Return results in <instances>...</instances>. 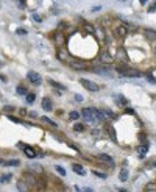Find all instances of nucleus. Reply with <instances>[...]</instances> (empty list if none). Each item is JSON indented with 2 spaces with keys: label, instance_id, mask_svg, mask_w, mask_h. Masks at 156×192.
Listing matches in <instances>:
<instances>
[{
  "label": "nucleus",
  "instance_id": "7",
  "mask_svg": "<svg viewBox=\"0 0 156 192\" xmlns=\"http://www.w3.org/2000/svg\"><path fill=\"white\" fill-rule=\"evenodd\" d=\"M116 56H117L119 61H122V63H128V53H126V50L123 49V47H117Z\"/></svg>",
  "mask_w": 156,
  "mask_h": 192
},
{
  "label": "nucleus",
  "instance_id": "23",
  "mask_svg": "<svg viewBox=\"0 0 156 192\" xmlns=\"http://www.w3.org/2000/svg\"><path fill=\"white\" fill-rule=\"evenodd\" d=\"M147 150H148V145H140V147L138 148V152L140 153V156H145V155H147Z\"/></svg>",
  "mask_w": 156,
  "mask_h": 192
},
{
  "label": "nucleus",
  "instance_id": "12",
  "mask_svg": "<svg viewBox=\"0 0 156 192\" xmlns=\"http://www.w3.org/2000/svg\"><path fill=\"white\" fill-rule=\"evenodd\" d=\"M64 42H66V41H64L63 33H61V31H58L56 35H55V44H56L58 47H63V45H64Z\"/></svg>",
  "mask_w": 156,
  "mask_h": 192
},
{
  "label": "nucleus",
  "instance_id": "2",
  "mask_svg": "<svg viewBox=\"0 0 156 192\" xmlns=\"http://www.w3.org/2000/svg\"><path fill=\"white\" fill-rule=\"evenodd\" d=\"M69 63V66L72 67V69H77V70H86L87 66L86 63H83V61H77V59H69L67 61Z\"/></svg>",
  "mask_w": 156,
  "mask_h": 192
},
{
  "label": "nucleus",
  "instance_id": "25",
  "mask_svg": "<svg viewBox=\"0 0 156 192\" xmlns=\"http://www.w3.org/2000/svg\"><path fill=\"white\" fill-rule=\"evenodd\" d=\"M50 85H52L53 87H58V89H61V91H64V89H66L63 85H59V83H56V81H53V80H50Z\"/></svg>",
  "mask_w": 156,
  "mask_h": 192
},
{
  "label": "nucleus",
  "instance_id": "33",
  "mask_svg": "<svg viewBox=\"0 0 156 192\" xmlns=\"http://www.w3.org/2000/svg\"><path fill=\"white\" fill-rule=\"evenodd\" d=\"M147 78H148V81H150V83H156V80L153 78V75H152V73H148V75H147Z\"/></svg>",
  "mask_w": 156,
  "mask_h": 192
},
{
  "label": "nucleus",
  "instance_id": "32",
  "mask_svg": "<svg viewBox=\"0 0 156 192\" xmlns=\"http://www.w3.org/2000/svg\"><path fill=\"white\" fill-rule=\"evenodd\" d=\"M155 188H156V186H155V184H153V183H148V184H147V186H145V189H147V191H153Z\"/></svg>",
  "mask_w": 156,
  "mask_h": 192
},
{
  "label": "nucleus",
  "instance_id": "8",
  "mask_svg": "<svg viewBox=\"0 0 156 192\" xmlns=\"http://www.w3.org/2000/svg\"><path fill=\"white\" fill-rule=\"evenodd\" d=\"M27 77H28V80L31 81L33 85H41V75H39L38 72H35V70H30Z\"/></svg>",
  "mask_w": 156,
  "mask_h": 192
},
{
  "label": "nucleus",
  "instance_id": "9",
  "mask_svg": "<svg viewBox=\"0 0 156 192\" xmlns=\"http://www.w3.org/2000/svg\"><path fill=\"white\" fill-rule=\"evenodd\" d=\"M56 56H58L61 61H69V59H70V55H69V52H67V49H64V47H59Z\"/></svg>",
  "mask_w": 156,
  "mask_h": 192
},
{
  "label": "nucleus",
  "instance_id": "26",
  "mask_svg": "<svg viewBox=\"0 0 156 192\" xmlns=\"http://www.w3.org/2000/svg\"><path fill=\"white\" fill-rule=\"evenodd\" d=\"M16 92H17L19 95H25V94H27V89H25L24 86H17V89H16Z\"/></svg>",
  "mask_w": 156,
  "mask_h": 192
},
{
  "label": "nucleus",
  "instance_id": "3",
  "mask_svg": "<svg viewBox=\"0 0 156 192\" xmlns=\"http://www.w3.org/2000/svg\"><path fill=\"white\" fill-rule=\"evenodd\" d=\"M98 58H100V61H101V63H103V64H111V63H114V58H112V55H111L109 52H106V50L100 52Z\"/></svg>",
  "mask_w": 156,
  "mask_h": 192
},
{
  "label": "nucleus",
  "instance_id": "35",
  "mask_svg": "<svg viewBox=\"0 0 156 192\" xmlns=\"http://www.w3.org/2000/svg\"><path fill=\"white\" fill-rule=\"evenodd\" d=\"M155 8H156V5H155V3H152V5H150V8H148V13H153V11H155Z\"/></svg>",
  "mask_w": 156,
  "mask_h": 192
},
{
  "label": "nucleus",
  "instance_id": "34",
  "mask_svg": "<svg viewBox=\"0 0 156 192\" xmlns=\"http://www.w3.org/2000/svg\"><path fill=\"white\" fill-rule=\"evenodd\" d=\"M33 17H35V20H36V22H42V17H41L39 14H35Z\"/></svg>",
  "mask_w": 156,
  "mask_h": 192
},
{
  "label": "nucleus",
  "instance_id": "21",
  "mask_svg": "<svg viewBox=\"0 0 156 192\" xmlns=\"http://www.w3.org/2000/svg\"><path fill=\"white\" fill-rule=\"evenodd\" d=\"M120 180L122 181H126L128 180V170L126 169H122L120 170Z\"/></svg>",
  "mask_w": 156,
  "mask_h": 192
},
{
  "label": "nucleus",
  "instance_id": "20",
  "mask_svg": "<svg viewBox=\"0 0 156 192\" xmlns=\"http://www.w3.org/2000/svg\"><path fill=\"white\" fill-rule=\"evenodd\" d=\"M98 158H100L101 161H108V162L111 164V166H114V161H112V158H111V156H108V155H103V153H101Z\"/></svg>",
  "mask_w": 156,
  "mask_h": 192
},
{
  "label": "nucleus",
  "instance_id": "10",
  "mask_svg": "<svg viewBox=\"0 0 156 192\" xmlns=\"http://www.w3.org/2000/svg\"><path fill=\"white\" fill-rule=\"evenodd\" d=\"M24 181H25L27 184L31 183V186H36V184H38L36 176L33 175V173H30V172H25V173H24Z\"/></svg>",
  "mask_w": 156,
  "mask_h": 192
},
{
  "label": "nucleus",
  "instance_id": "28",
  "mask_svg": "<svg viewBox=\"0 0 156 192\" xmlns=\"http://www.w3.org/2000/svg\"><path fill=\"white\" fill-rule=\"evenodd\" d=\"M11 180V175H2L0 176V183H8Z\"/></svg>",
  "mask_w": 156,
  "mask_h": 192
},
{
  "label": "nucleus",
  "instance_id": "15",
  "mask_svg": "<svg viewBox=\"0 0 156 192\" xmlns=\"http://www.w3.org/2000/svg\"><path fill=\"white\" fill-rule=\"evenodd\" d=\"M16 186H17V189H19V191H22V192H27V191L30 189V186H28V184H27L24 180L17 181V184H16Z\"/></svg>",
  "mask_w": 156,
  "mask_h": 192
},
{
  "label": "nucleus",
  "instance_id": "36",
  "mask_svg": "<svg viewBox=\"0 0 156 192\" xmlns=\"http://www.w3.org/2000/svg\"><path fill=\"white\" fill-rule=\"evenodd\" d=\"M125 113H126V114H134V111H133L131 108H126V109H125Z\"/></svg>",
  "mask_w": 156,
  "mask_h": 192
},
{
  "label": "nucleus",
  "instance_id": "14",
  "mask_svg": "<svg viewBox=\"0 0 156 192\" xmlns=\"http://www.w3.org/2000/svg\"><path fill=\"white\" fill-rule=\"evenodd\" d=\"M24 153L28 156V158H36L38 155L35 153V148H31V147H27V145H24Z\"/></svg>",
  "mask_w": 156,
  "mask_h": 192
},
{
  "label": "nucleus",
  "instance_id": "24",
  "mask_svg": "<svg viewBox=\"0 0 156 192\" xmlns=\"http://www.w3.org/2000/svg\"><path fill=\"white\" fill-rule=\"evenodd\" d=\"M84 128H86V127L83 125V123H75V127H73V130H75V131H78V133H80V131H84Z\"/></svg>",
  "mask_w": 156,
  "mask_h": 192
},
{
  "label": "nucleus",
  "instance_id": "1",
  "mask_svg": "<svg viewBox=\"0 0 156 192\" xmlns=\"http://www.w3.org/2000/svg\"><path fill=\"white\" fill-rule=\"evenodd\" d=\"M116 70H117V73L123 75V77H140L142 75V72H139L138 69H134L131 66H125V64L116 66Z\"/></svg>",
  "mask_w": 156,
  "mask_h": 192
},
{
  "label": "nucleus",
  "instance_id": "16",
  "mask_svg": "<svg viewBox=\"0 0 156 192\" xmlns=\"http://www.w3.org/2000/svg\"><path fill=\"white\" fill-rule=\"evenodd\" d=\"M42 108L45 109V111H52V102H50V99H44L42 100Z\"/></svg>",
  "mask_w": 156,
  "mask_h": 192
},
{
  "label": "nucleus",
  "instance_id": "29",
  "mask_svg": "<svg viewBox=\"0 0 156 192\" xmlns=\"http://www.w3.org/2000/svg\"><path fill=\"white\" fill-rule=\"evenodd\" d=\"M69 117H70L72 120H77V119L80 117V113H77V111H72V113L69 114Z\"/></svg>",
  "mask_w": 156,
  "mask_h": 192
},
{
  "label": "nucleus",
  "instance_id": "18",
  "mask_svg": "<svg viewBox=\"0 0 156 192\" xmlns=\"http://www.w3.org/2000/svg\"><path fill=\"white\" fill-rule=\"evenodd\" d=\"M73 172L78 175H84V169L80 166V164H73Z\"/></svg>",
  "mask_w": 156,
  "mask_h": 192
},
{
  "label": "nucleus",
  "instance_id": "31",
  "mask_svg": "<svg viewBox=\"0 0 156 192\" xmlns=\"http://www.w3.org/2000/svg\"><path fill=\"white\" fill-rule=\"evenodd\" d=\"M44 119V122H47L49 125H52V127H56V122H53V120H50L49 117H42Z\"/></svg>",
  "mask_w": 156,
  "mask_h": 192
},
{
  "label": "nucleus",
  "instance_id": "17",
  "mask_svg": "<svg viewBox=\"0 0 156 192\" xmlns=\"http://www.w3.org/2000/svg\"><path fill=\"white\" fill-rule=\"evenodd\" d=\"M3 164L5 166H10V167H14V166H20V161L19 159H10V161H5Z\"/></svg>",
  "mask_w": 156,
  "mask_h": 192
},
{
  "label": "nucleus",
  "instance_id": "30",
  "mask_svg": "<svg viewBox=\"0 0 156 192\" xmlns=\"http://www.w3.org/2000/svg\"><path fill=\"white\" fill-rule=\"evenodd\" d=\"M56 172H58L61 176H64V175H66V170H64L63 167H61V166H56Z\"/></svg>",
  "mask_w": 156,
  "mask_h": 192
},
{
  "label": "nucleus",
  "instance_id": "13",
  "mask_svg": "<svg viewBox=\"0 0 156 192\" xmlns=\"http://www.w3.org/2000/svg\"><path fill=\"white\" fill-rule=\"evenodd\" d=\"M144 36L150 41V42H153V41H156V33L153 31V30H144Z\"/></svg>",
  "mask_w": 156,
  "mask_h": 192
},
{
  "label": "nucleus",
  "instance_id": "19",
  "mask_svg": "<svg viewBox=\"0 0 156 192\" xmlns=\"http://www.w3.org/2000/svg\"><path fill=\"white\" fill-rule=\"evenodd\" d=\"M108 133H109V136H111V139L114 141V142H116L117 141V138H116V130H114V127H108Z\"/></svg>",
  "mask_w": 156,
  "mask_h": 192
},
{
  "label": "nucleus",
  "instance_id": "22",
  "mask_svg": "<svg viewBox=\"0 0 156 192\" xmlns=\"http://www.w3.org/2000/svg\"><path fill=\"white\" fill-rule=\"evenodd\" d=\"M25 97H27V102H28V103H33V102L36 100V94H25Z\"/></svg>",
  "mask_w": 156,
  "mask_h": 192
},
{
  "label": "nucleus",
  "instance_id": "11",
  "mask_svg": "<svg viewBox=\"0 0 156 192\" xmlns=\"http://www.w3.org/2000/svg\"><path fill=\"white\" fill-rule=\"evenodd\" d=\"M95 113H97V108H83L80 116H83L86 119V117H89V116H95Z\"/></svg>",
  "mask_w": 156,
  "mask_h": 192
},
{
  "label": "nucleus",
  "instance_id": "5",
  "mask_svg": "<svg viewBox=\"0 0 156 192\" xmlns=\"http://www.w3.org/2000/svg\"><path fill=\"white\" fill-rule=\"evenodd\" d=\"M81 85H83L87 91H91V92H97L98 89H100V86L97 85V83H94V81H89V80H81Z\"/></svg>",
  "mask_w": 156,
  "mask_h": 192
},
{
  "label": "nucleus",
  "instance_id": "37",
  "mask_svg": "<svg viewBox=\"0 0 156 192\" xmlns=\"http://www.w3.org/2000/svg\"><path fill=\"white\" fill-rule=\"evenodd\" d=\"M75 100L77 102H81V100H83V97H81V95H75Z\"/></svg>",
  "mask_w": 156,
  "mask_h": 192
},
{
  "label": "nucleus",
  "instance_id": "38",
  "mask_svg": "<svg viewBox=\"0 0 156 192\" xmlns=\"http://www.w3.org/2000/svg\"><path fill=\"white\" fill-rule=\"evenodd\" d=\"M139 2H140V3H145V2H148V0H139Z\"/></svg>",
  "mask_w": 156,
  "mask_h": 192
},
{
  "label": "nucleus",
  "instance_id": "39",
  "mask_svg": "<svg viewBox=\"0 0 156 192\" xmlns=\"http://www.w3.org/2000/svg\"><path fill=\"white\" fill-rule=\"evenodd\" d=\"M3 162H5V161H3V159H0V164H3Z\"/></svg>",
  "mask_w": 156,
  "mask_h": 192
},
{
  "label": "nucleus",
  "instance_id": "27",
  "mask_svg": "<svg viewBox=\"0 0 156 192\" xmlns=\"http://www.w3.org/2000/svg\"><path fill=\"white\" fill-rule=\"evenodd\" d=\"M92 173L95 176H98V178H101V180H105V178H106V173H101V172H98V170H92Z\"/></svg>",
  "mask_w": 156,
  "mask_h": 192
},
{
  "label": "nucleus",
  "instance_id": "4",
  "mask_svg": "<svg viewBox=\"0 0 156 192\" xmlns=\"http://www.w3.org/2000/svg\"><path fill=\"white\" fill-rule=\"evenodd\" d=\"M91 70H94L95 73H100V75H105V77H108V78H112V72L109 70V67H106V66H101V67H92Z\"/></svg>",
  "mask_w": 156,
  "mask_h": 192
},
{
  "label": "nucleus",
  "instance_id": "6",
  "mask_svg": "<svg viewBox=\"0 0 156 192\" xmlns=\"http://www.w3.org/2000/svg\"><path fill=\"white\" fill-rule=\"evenodd\" d=\"M126 33H128V28H126L125 25H117V27H114V36H116V38H125Z\"/></svg>",
  "mask_w": 156,
  "mask_h": 192
}]
</instances>
